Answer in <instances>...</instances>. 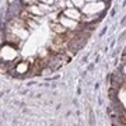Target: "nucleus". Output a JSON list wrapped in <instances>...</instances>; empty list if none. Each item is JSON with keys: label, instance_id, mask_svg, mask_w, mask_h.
I'll return each instance as SVG.
<instances>
[{"label": "nucleus", "instance_id": "f257e3e1", "mask_svg": "<svg viewBox=\"0 0 126 126\" xmlns=\"http://www.w3.org/2000/svg\"><path fill=\"white\" fill-rule=\"evenodd\" d=\"M102 10H104V3H99V1H97V3L95 1H90V3H86V6L83 7V11L86 14H88L87 17H90V20H93L95 17V13L98 14Z\"/></svg>", "mask_w": 126, "mask_h": 126}, {"label": "nucleus", "instance_id": "f03ea898", "mask_svg": "<svg viewBox=\"0 0 126 126\" xmlns=\"http://www.w3.org/2000/svg\"><path fill=\"white\" fill-rule=\"evenodd\" d=\"M7 49H9V52H6V49L1 48V59H3V60L6 59V62H13L18 55L17 48H14V46H11V45H7Z\"/></svg>", "mask_w": 126, "mask_h": 126}, {"label": "nucleus", "instance_id": "7ed1b4c3", "mask_svg": "<svg viewBox=\"0 0 126 126\" xmlns=\"http://www.w3.org/2000/svg\"><path fill=\"white\" fill-rule=\"evenodd\" d=\"M64 17L70 18V20H73V21H80V20H83L81 18V13L79 11V9H76V7H67V9L64 10Z\"/></svg>", "mask_w": 126, "mask_h": 126}, {"label": "nucleus", "instance_id": "20e7f679", "mask_svg": "<svg viewBox=\"0 0 126 126\" xmlns=\"http://www.w3.org/2000/svg\"><path fill=\"white\" fill-rule=\"evenodd\" d=\"M59 23L62 24L66 30H76V28L79 27V23H77V21H73V20H70V18H67V17H64V16H60V18H59Z\"/></svg>", "mask_w": 126, "mask_h": 126}, {"label": "nucleus", "instance_id": "39448f33", "mask_svg": "<svg viewBox=\"0 0 126 126\" xmlns=\"http://www.w3.org/2000/svg\"><path fill=\"white\" fill-rule=\"evenodd\" d=\"M50 27H52V30H53L58 35H64V34H66V28L63 27L60 23H53Z\"/></svg>", "mask_w": 126, "mask_h": 126}, {"label": "nucleus", "instance_id": "423d86ee", "mask_svg": "<svg viewBox=\"0 0 126 126\" xmlns=\"http://www.w3.org/2000/svg\"><path fill=\"white\" fill-rule=\"evenodd\" d=\"M16 70L17 73H28V63L27 62H20L17 63V66H16Z\"/></svg>", "mask_w": 126, "mask_h": 126}, {"label": "nucleus", "instance_id": "0eeeda50", "mask_svg": "<svg viewBox=\"0 0 126 126\" xmlns=\"http://www.w3.org/2000/svg\"><path fill=\"white\" fill-rule=\"evenodd\" d=\"M119 102L122 104L123 108H126V90L125 88L119 91Z\"/></svg>", "mask_w": 126, "mask_h": 126}, {"label": "nucleus", "instance_id": "6e6552de", "mask_svg": "<svg viewBox=\"0 0 126 126\" xmlns=\"http://www.w3.org/2000/svg\"><path fill=\"white\" fill-rule=\"evenodd\" d=\"M70 4H73L76 9H79V7H81V6L84 7V6H86V1H83V0H80V1H76V0H74V1H70Z\"/></svg>", "mask_w": 126, "mask_h": 126}]
</instances>
